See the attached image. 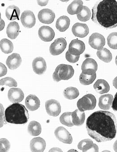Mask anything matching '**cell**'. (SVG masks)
Wrapping results in <instances>:
<instances>
[{
	"label": "cell",
	"mask_w": 117,
	"mask_h": 152,
	"mask_svg": "<svg viewBox=\"0 0 117 152\" xmlns=\"http://www.w3.org/2000/svg\"><path fill=\"white\" fill-rule=\"evenodd\" d=\"M115 63H116V65L117 66V55L116 56V58H115Z\"/></svg>",
	"instance_id": "47"
},
{
	"label": "cell",
	"mask_w": 117,
	"mask_h": 152,
	"mask_svg": "<svg viewBox=\"0 0 117 152\" xmlns=\"http://www.w3.org/2000/svg\"><path fill=\"white\" fill-rule=\"evenodd\" d=\"M10 145L7 139L2 138L0 140V151L1 152H6L10 148Z\"/></svg>",
	"instance_id": "37"
},
{
	"label": "cell",
	"mask_w": 117,
	"mask_h": 152,
	"mask_svg": "<svg viewBox=\"0 0 117 152\" xmlns=\"http://www.w3.org/2000/svg\"><path fill=\"white\" fill-rule=\"evenodd\" d=\"M38 33L41 39L46 42L52 41L55 36L53 29L47 26H42L40 28Z\"/></svg>",
	"instance_id": "14"
},
{
	"label": "cell",
	"mask_w": 117,
	"mask_h": 152,
	"mask_svg": "<svg viewBox=\"0 0 117 152\" xmlns=\"http://www.w3.org/2000/svg\"><path fill=\"white\" fill-rule=\"evenodd\" d=\"M53 149H54L55 150H54V149H52L51 150H50V151H54V152H55V151H61V152H62V150H60V149H59V148H53Z\"/></svg>",
	"instance_id": "46"
},
{
	"label": "cell",
	"mask_w": 117,
	"mask_h": 152,
	"mask_svg": "<svg viewBox=\"0 0 117 152\" xmlns=\"http://www.w3.org/2000/svg\"><path fill=\"white\" fill-rule=\"evenodd\" d=\"M93 143V141L92 140L90 139H85V140H82L79 143H78V148L80 150H84V148L88 145L90 144Z\"/></svg>",
	"instance_id": "39"
},
{
	"label": "cell",
	"mask_w": 117,
	"mask_h": 152,
	"mask_svg": "<svg viewBox=\"0 0 117 152\" xmlns=\"http://www.w3.org/2000/svg\"><path fill=\"white\" fill-rule=\"evenodd\" d=\"M83 152H98L99 151L98 146L96 144L92 143L89 144L86 147L84 150Z\"/></svg>",
	"instance_id": "40"
},
{
	"label": "cell",
	"mask_w": 117,
	"mask_h": 152,
	"mask_svg": "<svg viewBox=\"0 0 117 152\" xmlns=\"http://www.w3.org/2000/svg\"><path fill=\"white\" fill-rule=\"evenodd\" d=\"M97 100L95 96L92 94L86 95L79 99L77 102L78 109L81 112L93 110L96 107Z\"/></svg>",
	"instance_id": "5"
},
{
	"label": "cell",
	"mask_w": 117,
	"mask_h": 152,
	"mask_svg": "<svg viewBox=\"0 0 117 152\" xmlns=\"http://www.w3.org/2000/svg\"><path fill=\"white\" fill-rule=\"evenodd\" d=\"M112 108L113 111L117 112V92L114 96V98L113 99V102Z\"/></svg>",
	"instance_id": "42"
},
{
	"label": "cell",
	"mask_w": 117,
	"mask_h": 152,
	"mask_svg": "<svg viewBox=\"0 0 117 152\" xmlns=\"http://www.w3.org/2000/svg\"><path fill=\"white\" fill-rule=\"evenodd\" d=\"M5 118L6 121L10 124H25L28 121L29 114L25 106L15 103L6 109Z\"/></svg>",
	"instance_id": "3"
},
{
	"label": "cell",
	"mask_w": 117,
	"mask_h": 152,
	"mask_svg": "<svg viewBox=\"0 0 117 152\" xmlns=\"http://www.w3.org/2000/svg\"><path fill=\"white\" fill-rule=\"evenodd\" d=\"M72 31L74 36L83 38L86 37L88 34L89 29L86 24L77 23L73 26Z\"/></svg>",
	"instance_id": "16"
},
{
	"label": "cell",
	"mask_w": 117,
	"mask_h": 152,
	"mask_svg": "<svg viewBox=\"0 0 117 152\" xmlns=\"http://www.w3.org/2000/svg\"><path fill=\"white\" fill-rule=\"evenodd\" d=\"M0 66H1V72H0V77L4 76L7 74V69L6 66L2 63H0Z\"/></svg>",
	"instance_id": "41"
},
{
	"label": "cell",
	"mask_w": 117,
	"mask_h": 152,
	"mask_svg": "<svg viewBox=\"0 0 117 152\" xmlns=\"http://www.w3.org/2000/svg\"><path fill=\"white\" fill-rule=\"evenodd\" d=\"M20 26L16 22H11L8 25L7 28V34L8 37L11 39H15L19 34Z\"/></svg>",
	"instance_id": "22"
},
{
	"label": "cell",
	"mask_w": 117,
	"mask_h": 152,
	"mask_svg": "<svg viewBox=\"0 0 117 152\" xmlns=\"http://www.w3.org/2000/svg\"><path fill=\"white\" fill-rule=\"evenodd\" d=\"M1 86H8L9 87H16L17 86V83L16 81L13 78L10 77H6L1 79L0 81Z\"/></svg>",
	"instance_id": "36"
},
{
	"label": "cell",
	"mask_w": 117,
	"mask_h": 152,
	"mask_svg": "<svg viewBox=\"0 0 117 152\" xmlns=\"http://www.w3.org/2000/svg\"><path fill=\"white\" fill-rule=\"evenodd\" d=\"M72 119L74 126H81L84 123L85 120V113L79 109H76L72 113Z\"/></svg>",
	"instance_id": "24"
},
{
	"label": "cell",
	"mask_w": 117,
	"mask_h": 152,
	"mask_svg": "<svg viewBox=\"0 0 117 152\" xmlns=\"http://www.w3.org/2000/svg\"><path fill=\"white\" fill-rule=\"evenodd\" d=\"M113 100V96L111 94L101 95L99 99V107L100 109L103 110H110L112 106Z\"/></svg>",
	"instance_id": "20"
},
{
	"label": "cell",
	"mask_w": 117,
	"mask_h": 152,
	"mask_svg": "<svg viewBox=\"0 0 117 152\" xmlns=\"http://www.w3.org/2000/svg\"><path fill=\"white\" fill-rule=\"evenodd\" d=\"M94 88L100 94L108 93L110 90L109 84L106 80L102 79L98 80L94 85Z\"/></svg>",
	"instance_id": "23"
},
{
	"label": "cell",
	"mask_w": 117,
	"mask_h": 152,
	"mask_svg": "<svg viewBox=\"0 0 117 152\" xmlns=\"http://www.w3.org/2000/svg\"><path fill=\"white\" fill-rule=\"evenodd\" d=\"M20 9L17 6L11 5L9 6L6 10V16L8 20H14L19 19L20 16Z\"/></svg>",
	"instance_id": "25"
},
{
	"label": "cell",
	"mask_w": 117,
	"mask_h": 152,
	"mask_svg": "<svg viewBox=\"0 0 117 152\" xmlns=\"http://www.w3.org/2000/svg\"><path fill=\"white\" fill-rule=\"evenodd\" d=\"M113 86L117 89V76L114 78V80L113 81Z\"/></svg>",
	"instance_id": "44"
},
{
	"label": "cell",
	"mask_w": 117,
	"mask_h": 152,
	"mask_svg": "<svg viewBox=\"0 0 117 152\" xmlns=\"http://www.w3.org/2000/svg\"><path fill=\"white\" fill-rule=\"evenodd\" d=\"M46 143L41 137H36L30 141V147L33 152H43L46 148Z\"/></svg>",
	"instance_id": "18"
},
{
	"label": "cell",
	"mask_w": 117,
	"mask_h": 152,
	"mask_svg": "<svg viewBox=\"0 0 117 152\" xmlns=\"http://www.w3.org/2000/svg\"><path fill=\"white\" fill-rule=\"evenodd\" d=\"M98 65L95 60L92 58H86V59L83 62L81 65V71H84L87 69H94L96 72L97 70Z\"/></svg>",
	"instance_id": "31"
},
{
	"label": "cell",
	"mask_w": 117,
	"mask_h": 152,
	"mask_svg": "<svg viewBox=\"0 0 117 152\" xmlns=\"http://www.w3.org/2000/svg\"><path fill=\"white\" fill-rule=\"evenodd\" d=\"M85 50V45L81 41L74 39L70 42L68 47L69 53L74 56L80 55Z\"/></svg>",
	"instance_id": "12"
},
{
	"label": "cell",
	"mask_w": 117,
	"mask_h": 152,
	"mask_svg": "<svg viewBox=\"0 0 117 152\" xmlns=\"http://www.w3.org/2000/svg\"><path fill=\"white\" fill-rule=\"evenodd\" d=\"M55 135L60 141L65 144H71L73 142V137L70 133L64 127L60 126L55 129Z\"/></svg>",
	"instance_id": "9"
},
{
	"label": "cell",
	"mask_w": 117,
	"mask_h": 152,
	"mask_svg": "<svg viewBox=\"0 0 117 152\" xmlns=\"http://www.w3.org/2000/svg\"><path fill=\"white\" fill-rule=\"evenodd\" d=\"M46 111L49 115L56 117L61 113L60 103L55 99L47 101L45 103Z\"/></svg>",
	"instance_id": "8"
},
{
	"label": "cell",
	"mask_w": 117,
	"mask_h": 152,
	"mask_svg": "<svg viewBox=\"0 0 117 152\" xmlns=\"http://www.w3.org/2000/svg\"><path fill=\"white\" fill-rule=\"evenodd\" d=\"M20 20L23 26L27 28H32L36 23L35 16L31 10L23 11L21 16Z\"/></svg>",
	"instance_id": "11"
},
{
	"label": "cell",
	"mask_w": 117,
	"mask_h": 152,
	"mask_svg": "<svg viewBox=\"0 0 117 152\" xmlns=\"http://www.w3.org/2000/svg\"><path fill=\"white\" fill-rule=\"evenodd\" d=\"M74 70L71 66L60 64L57 66L53 74L54 80L58 82L61 80H67L73 76Z\"/></svg>",
	"instance_id": "4"
},
{
	"label": "cell",
	"mask_w": 117,
	"mask_h": 152,
	"mask_svg": "<svg viewBox=\"0 0 117 152\" xmlns=\"http://www.w3.org/2000/svg\"><path fill=\"white\" fill-rule=\"evenodd\" d=\"M70 20L68 17L63 15L58 18L56 21V28L61 32H65L69 28Z\"/></svg>",
	"instance_id": "26"
},
{
	"label": "cell",
	"mask_w": 117,
	"mask_h": 152,
	"mask_svg": "<svg viewBox=\"0 0 117 152\" xmlns=\"http://www.w3.org/2000/svg\"><path fill=\"white\" fill-rule=\"evenodd\" d=\"M37 2L39 6H45L48 3V1H38Z\"/></svg>",
	"instance_id": "43"
},
{
	"label": "cell",
	"mask_w": 117,
	"mask_h": 152,
	"mask_svg": "<svg viewBox=\"0 0 117 152\" xmlns=\"http://www.w3.org/2000/svg\"><path fill=\"white\" fill-rule=\"evenodd\" d=\"M86 129L88 135L99 143L111 140L117 132L115 115L107 111L94 112L87 118Z\"/></svg>",
	"instance_id": "1"
},
{
	"label": "cell",
	"mask_w": 117,
	"mask_h": 152,
	"mask_svg": "<svg viewBox=\"0 0 117 152\" xmlns=\"http://www.w3.org/2000/svg\"><path fill=\"white\" fill-rule=\"evenodd\" d=\"M33 71L37 74H43L47 70V64L44 58L41 57H36L32 63Z\"/></svg>",
	"instance_id": "17"
},
{
	"label": "cell",
	"mask_w": 117,
	"mask_h": 152,
	"mask_svg": "<svg viewBox=\"0 0 117 152\" xmlns=\"http://www.w3.org/2000/svg\"><path fill=\"white\" fill-rule=\"evenodd\" d=\"M97 54L100 59L106 63H109L112 59V55L107 48H103L102 50L98 51Z\"/></svg>",
	"instance_id": "30"
},
{
	"label": "cell",
	"mask_w": 117,
	"mask_h": 152,
	"mask_svg": "<svg viewBox=\"0 0 117 152\" xmlns=\"http://www.w3.org/2000/svg\"><path fill=\"white\" fill-rule=\"evenodd\" d=\"M83 2L81 1H74L68 7L67 11L69 14H78L83 9Z\"/></svg>",
	"instance_id": "27"
},
{
	"label": "cell",
	"mask_w": 117,
	"mask_h": 152,
	"mask_svg": "<svg viewBox=\"0 0 117 152\" xmlns=\"http://www.w3.org/2000/svg\"><path fill=\"white\" fill-rule=\"evenodd\" d=\"M28 130L32 136H38L41 132V125L37 121H31L28 125Z\"/></svg>",
	"instance_id": "28"
},
{
	"label": "cell",
	"mask_w": 117,
	"mask_h": 152,
	"mask_svg": "<svg viewBox=\"0 0 117 152\" xmlns=\"http://www.w3.org/2000/svg\"><path fill=\"white\" fill-rule=\"evenodd\" d=\"M92 20L106 28L117 27V1L104 0L97 2L92 10Z\"/></svg>",
	"instance_id": "2"
},
{
	"label": "cell",
	"mask_w": 117,
	"mask_h": 152,
	"mask_svg": "<svg viewBox=\"0 0 117 152\" xmlns=\"http://www.w3.org/2000/svg\"><path fill=\"white\" fill-rule=\"evenodd\" d=\"M89 44L92 48L100 51L105 44V37L99 33H93L89 38Z\"/></svg>",
	"instance_id": "6"
},
{
	"label": "cell",
	"mask_w": 117,
	"mask_h": 152,
	"mask_svg": "<svg viewBox=\"0 0 117 152\" xmlns=\"http://www.w3.org/2000/svg\"><path fill=\"white\" fill-rule=\"evenodd\" d=\"M38 19L41 22L46 24H51L54 20L55 14L52 10L44 9L39 12Z\"/></svg>",
	"instance_id": "13"
},
{
	"label": "cell",
	"mask_w": 117,
	"mask_h": 152,
	"mask_svg": "<svg viewBox=\"0 0 117 152\" xmlns=\"http://www.w3.org/2000/svg\"><path fill=\"white\" fill-rule=\"evenodd\" d=\"M77 18L81 21L86 22L91 19L92 13L89 8L86 6H84L83 10L80 13L77 15Z\"/></svg>",
	"instance_id": "33"
},
{
	"label": "cell",
	"mask_w": 117,
	"mask_h": 152,
	"mask_svg": "<svg viewBox=\"0 0 117 152\" xmlns=\"http://www.w3.org/2000/svg\"><path fill=\"white\" fill-rule=\"evenodd\" d=\"M22 59L18 53H13L8 57L6 61V64L8 67L11 69H16L21 65Z\"/></svg>",
	"instance_id": "19"
},
{
	"label": "cell",
	"mask_w": 117,
	"mask_h": 152,
	"mask_svg": "<svg viewBox=\"0 0 117 152\" xmlns=\"http://www.w3.org/2000/svg\"><path fill=\"white\" fill-rule=\"evenodd\" d=\"M107 43L109 47L112 49H117V32H113L109 35Z\"/></svg>",
	"instance_id": "35"
},
{
	"label": "cell",
	"mask_w": 117,
	"mask_h": 152,
	"mask_svg": "<svg viewBox=\"0 0 117 152\" xmlns=\"http://www.w3.org/2000/svg\"><path fill=\"white\" fill-rule=\"evenodd\" d=\"M66 59L67 60L71 63H74L77 62L79 59L80 55L74 56L71 54L69 53V51H68L66 53Z\"/></svg>",
	"instance_id": "38"
},
{
	"label": "cell",
	"mask_w": 117,
	"mask_h": 152,
	"mask_svg": "<svg viewBox=\"0 0 117 152\" xmlns=\"http://www.w3.org/2000/svg\"><path fill=\"white\" fill-rule=\"evenodd\" d=\"M67 46V42L64 38L56 39L50 47V52L53 56H58L62 53Z\"/></svg>",
	"instance_id": "7"
},
{
	"label": "cell",
	"mask_w": 117,
	"mask_h": 152,
	"mask_svg": "<svg viewBox=\"0 0 117 152\" xmlns=\"http://www.w3.org/2000/svg\"><path fill=\"white\" fill-rule=\"evenodd\" d=\"M113 150L116 152H117V140L114 142L113 145Z\"/></svg>",
	"instance_id": "45"
},
{
	"label": "cell",
	"mask_w": 117,
	"mask_h": 152,
	"mask_svg": "<svg viewBox=\"0 0 117 152\" xmlns=\"http://www.w3.org/2000/svg\"><path fill=\"white\" fill-rule=\"evenodd\" d=\"M97 78L96 72L94 69H87L82 71L79 77L81 84L84 86L91 85Z\"/></svg>",
	"instance_id": "10"
},
{
	"label": "cell",
	"mask_w": 117,
	"mask_h": 152,
	"mask_svg": "<svg viewBox=\"0 0 117 152\" xmlns=\"http://www.w3.org/2000/svg\"><path fill=\"white\" fill-rule=\"evenodd\" d=\"M79 92L77 88L73 87L67 88L64 91V97L69 100L74 99L78 98Z\"/></svg>",
	"instance_id": "32"
},
{
	"label": "cell",
	"mask_w": 117,
	"mask_h": 152,
	"mask_svg": "<svg viewBox=\"0 0 117 152\" xmlns=\"http://www.w3.org/2000/svg\"><path fill=\"white\" fill-rule=\"evenodd\" d=\"M25 105L29 111H36L40 107V101L36 95L30 94L26 98Z\"/></svg>",
	"instance_id": "21"
},
{
	"label": "cell",
	"mask_w": 117,
	"mask_h": 152,
	"mask_svg": "<svg viewBox=\"0 0 117 152\" xmlns=\"http://www.w3.org/2000/svg\"><path fill=\"white\" fill-rule=\"evenodd\" d=\"M61 124L68 127H72L74 126L72 119L71 112H66L61 115L60 118Z\"/></svg>",
	"instance_id": "34"
},
{
	"label": "cell",
	"mask_w": 117,
	"mask_h": 152,
	"mask_svg": "<svg viewBox=\"0 0 117 152\" xmlns=\"http://www.w3.org/2000/svg\"><path fill=\"white\" fill-rule=\"evenodd\" d=\"M0 48L1 51L4 53H10L13 51V44L7 39H3L0 42Z\"/></svg>",
	"instance_id": "29"
},
{
	"label": "cell",
	"mask_w": 117,
	"mask_h": 152,
	"mask_svg": "<svg viewBox=\"0 0 117 152\" xmlns=\"http://www.w3.org/2000/svg\"><path fill=\"white\" fill-rule=\"evenodd\" d=\"M24 97V93L20 88H10L8 93V98L12 103L20 102L23 100Z\"/></svg>",
	"instance_id": "15"
}]
</instances>
